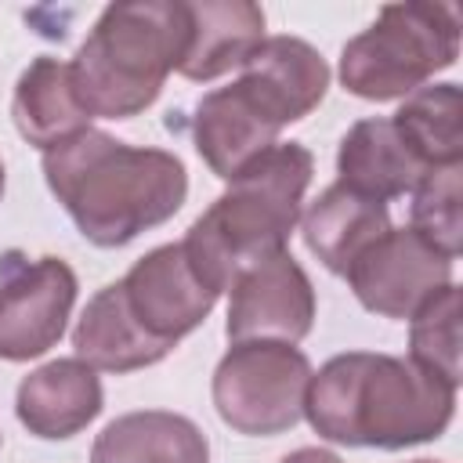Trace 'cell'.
Segmentation results:
<instances>
[{
  "label": "cell",
  "mask_w": 463,
  "mask_h": 463,
  "mask_svg": "<svg viewBox=\"0 0 463 463\" xmlns=\"http://www.w3.org/2000/svg\"><path fill=\"white\" fill-rule=\"evenodd\" d=\"M43 177L80 235L105 250L170 221L188 195V174L174 152L134 148L105 130H83L43 152Z\"/></svg>",
  "instance_id": "obj_1"
},
{
  "label": "cell",
  "mask_w": 463,
  "mask_h": 463,
  "mask_svg": "<svg viewBox=\"0 0 463 463\" xmlns=\"http://www.w3.org/2000/svg\"><path fill=\"white\" fill-rule=\"evenodd\" d=\"M456 387L409 358L347 351L311 373L304 416L333 445L409 449L445 434Z\"/></svg>",
  "instance_id": "obj_2"
},
{
  "label": "cell",
  "mask_w": 463,
  "mask_h": 463,
  "mask_svg": "<svg viewBox=\"0 0 463 463\" xmlns=\"http://www.w3.org/2000/svg\"><path fill=\"white\" fill-rule=\"evenodd\" d=\"M311 174L315 159L304 145H271L228 181V192L217 195L203 217H195L181 246L210 289H232L246 268L286 250Z\"/></svg>",
  "instance_id": "obj_3"
},
{
  "label": "cell",
  "mask_w": 463,
  "mask_h": 463,
  "mask_svg": "<svg viewBox=\"0 0 463 463\" xmlns=\"http://www.w3.org/2000/svg\"><path fill=\"white\" fill-rule=\"evenodd\" d=\"M192 18L177 0H127L109 4L80 43L72 80L90 116L130 119L145 112L163 80L181 69Z\"/></svg>",
  "instance_id": "obj_4"
},
{
  "label": "cell",
  "mask_w": 463,
  "mask_h": 463,
  "mask_svg": "<svg viewBox=\"0 0 463 463\" xmlns=\"http://www.w3.org/2000/svg\"><path fill=\"white\" fill-rule=\"evenodd\" d=\"M459 54V18L449 4L409 0L380 7L376 22L344 43L340 83L365 101L409 98Z\"/></svg>",
  "instance_id": "obj_5"
},
{
  "label": "cell",
  "mask_w": 463,
  "mask_h": 463,
  "mask_svg": "<svg viewBox=\"0 0 463 463\" xmlns=\"http://www.w3.org/2000/svg\"><path fill=\"white\" fill-rule=\"evenodd\" d=\"M307 383L311 362L293 344H232L213 369V405L232 430L271 438L300 423Z\"/></svg>",
  "instance_id": "obj_6"
},
{
  "label": "cell",
  "mask_w": 463,
  "mask_h": 463,
  "mask_svg": "<svg viewBox=\"0 0 463 463\" xmlns=\"http://www.w3.org/2000/svg\"><path fill=\"white\" fill-rule=\"evenodd\" d=\"M76 304V275L61 257H0V358L29 362L51 351Z\"/></svg>",
  "instance_id": "obj_7"
},
{
  "label": "cell",
  "mask_w": 463,
  "mask_h": 463,
  "mask_svg": "<svg viewBox=\"0 0 463 463\" xmlns=\"http://www.w3.org/2000/svg\"><path fill=\"white\" fill-rule=\"evenodd\" d=\"M358 304L383 318H412L430 297L452 286V260L412 228H387L344 275Z\"/></svg>",
  "instance_id": "obj_8"
},
{
  "label": "cell",
  "mask_w": 463,
  "mask_h": 463,
  "mask_svg": "<svg viewBox=\"0 0 463 463\" xmlns=\"http://www.w3.org/2000/svg\"><path fill=\"white\" fill-rule=\"evenodd\" d=\"M315 322V289L304 268L289 257V250L246 268L232 282L228 304V340H271L297 344L311 333Z\"/></svg>",
  "instance_id": "obj_9"
},
{
  "label": "cell",
  "mask_w": 463,
  "mask_h": 463,
  "mask_svg": "<svg viewBox=\"0 0 463 463\" xmlns=\"http://www.w3.org/2000/svg\"><path fill=\"white\" fill-rule=\"evenodd\" d=\"M119 282L134 318L156 340H166V344H177L195 326H203L221 297L199 279L181 242L156 246Z\"/></svg>",
  "instance_id": "obj_10"
},
{
  "label": "cell",
  "mask_w": 463,
  "mask_h": 463,
  "mask_svg": "<svg viewBox=\"0 0 463 463\" xmlns=\"http://www.w3.org/2000/svg\"><path fill=\"white\" fill-rule=\"evenodd\" d=\"M235 83L271 123L286 127L318 109L329 87V65L300 36H268L242 61V76Z\"/></svg>",
  "instance_id": "obj_11"
},
{
  "label": "cell",
  "mask_w": 463,
  "mask_h": 463,
  "mask_svg": "<svg viewBox=\"0 0 463 463\" xmlns=\"http://www.w3.org/2000/svg\"><path fill=\"white\" fill-rule=\"evenodd\" d=\"M279 130L282 127L271 123L239 83L203 94L192 116L195 152L221 181H232L257 163L275 145Z\"/></svg>",
  "instance_id": "obj_12"
},
{
  "label": "cell",
  "mask_w": 463,
  "mask_h": 463,
  "mask_svg": "<svg viewBox=\"0 0 463 463\" xmlns=\"http://www.w3.org/2000/svg\"><path fill=\"white\" fill-rule=\"evenodd\" d=\"M101 380L80 358H54L33 369L14 394V412L29 434L61 441L80 434L101 412Z\"/></svg>",
  "instance_id": "obj_13"
},
{
  "label": "cell",
  "mask_w": 463,
  "mask_h": 463,
  "mask_svg": "<svg viewBox=\"0 0 463 463\" xmlns=\"http://www.w3.org/2000/svg\"><path fill=\"white\" fill-rule=\"evenodd\" d=\"M72 347H76L80 362H87L90 369H101V373H134V369L163 362L174 351V344L156 340L134 318L123 282H109L87 300V307L72 329Z\"/></svg>",
  "instance_id": "obj_14"
},
{
  "label": "cell",
  "mask_w": 463,
  "mask_h": 463,
  "mask_svg": "<svg viewBox=\"0 0 463 463\" xmlns=\"http://www.w3.org/2000/svg\"><path fill=\"white\" fill-rule=\"evenodd\" d=\"M336 174H340V184H347L351 192L387 203L416 192V184L430 170L398 134V127L376 116V119H358L344 134L336 152Z\"/></svg>",
  "instance_id": "obj_15"
},
{
  "label": "cell",
  "mask_w": 463,
  "mask_h": 463,
  "mask_svg": "<svg viewBox=\"0 0 463 463\" xmlns=\"http://www.w3.org/2000/svg\"><path fill=\"white\" fill-rule=\"evenodd\" d=\"M11 116L18 134L51 152L65 141H72L76 134L90 130V112L80 101L76 80H72V65L58 61V58H36L14 83V101H11Z\"/></svg>",
  "instance_id": "obj_16"
},
{
  "label": "cell",
  "mask_w": 463,
  "mask_h": 463,
  "mask_svg": "<svg viewBox=\"0 0 463 463\" xmlns=\"http://www.w3.org/2000/svg\"><path fill=\"white\" fill-rule=\"evenodd\" d=\"M188 18L192 33L177 69L184 80H217L264 43V11L250 0H199L188 4Z\"/></svg>",
  "instance_id": "obj_17"
},
{
  "label": "cell",
  "mask_w": 463,
  "mask_h": 463,
  "mask_svg": "<svg viewBox=\"0 0 463 463\" xmlns=\"http://www.w3.org/2000/svg\"><path fill=\"white\" fill-rule=\"evenodd\" d=\"M387 228H391L387 203L365 199L340 181L329 184L304 213V242L333 275H347V268Z\"/></svg>",
  "instance_id": "obj_18"
},
{
  "label": "cell",
  "mask_w": 463,
  "mask_h": 463,
  "mask_svg": "<svg viewBox=\"0 0 463 463\" xmlns=\"http://www.w3.org/2000/svg\"><path fill=\"white\" fill-rule=\"evenodd\" d=\"M90 463H210V445L188 416L141 409L105 423Z\"/></svg>",
  "instance_id": "obj_19"
},
{
  "label": "cell",
  "mask_w": 463,
  "mask_h": 463,
  "mask_svg": "<svg viewBox=\"0 0 463 463\" xmlns=\"http://www.w3.org/2000/svg\"><path fill=\"white\" fill-rule=\"evenodd\" d=\"M391 123L409 141V148L427 163V170L463 163V98L456 83L412 90L391 116Z\"/></svg>",
  "instance_id": "obj_20"
},
{
  "label": "cell",
  "mask_w": 463,
  "mask_h": 463,
  "mask_svg": "<svg viewBox=\"0 0 463 463\" xmlns=\"http://www.w3.org/2000/svg\"><path fill=\"white\" fill-rule=\"evenodd\" d=\"M412 232L441 257L456 260L463 242V163L430 170L412 192Z\"/></svg>",
  "instance_id": "obj_21"
},
{
  "label": "cell",
  "mask_w": 463,
  "mask_h": 463,
  "mask_svg": "<svg viewBox=\"0 0 463 463\" xmlns=\"http://www.w3.org/2000/svg\"><path fill=\"white\" fill-rule=\"evenodd\" d=\"M409 362L459 387V289L456 286H445L412 315Z\"/></svg>",
  "instance_id": "obj_22"
},
{
  "label": "cell",
  "mask_w": 463,
  "mask_h": 463,
  "mask_svg": "<svg viewBox=\"0 0 463 463\" xmlns=\"http://www.w3.org/2000/svg\"><path fill=\"white\" fill-rule=\"evenodd\" d=\"M282 463H344V459L333 456V452H326V449H297Z\"/></svg>",
  "instance_id": "obj_23"
},
{
  "label": "cell",
  "mask_w": 463,
  "mask_h": 463,
  "mask_svg": "<svg viewBox=\"0 0 463 463\" xmlns=\"http://www.w3.org/2000/svg\"><path fill=\"white\" fill-rule=\"evenodd\" d=\"M0 195H4V163H0Z\"/></svg>",
  "instance_id": "obj_24"
},
{
  "label": "cell",
  "mask_w": 463,
  "mask_h": 463,
  "mask_svg": "<svg viewBox=\"0 0 463 463\" xmlns=\"http://www.w3.org/2000/svg\"><path fill=\"white\" fill-rule=\"evenodd\" d=\"M412 463H434V459H412Z\"/></svg>",
  "instance_id": "obj_25"
}]
</instances>
